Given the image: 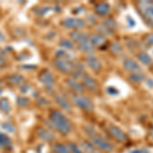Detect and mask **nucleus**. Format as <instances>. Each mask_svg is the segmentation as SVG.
<instances>
[{"mask_svg": "<svg viewBox=\"0 0 153 153\" xmlns=\"http://www.w3.org/2000/svg\"><path fill=\"white\" fill-rule=\"evenodd\" d=\"M50 123L61 134H68L71 131V122L58 110H53L50 113Z\"/></svg>", "mask_w": 153, "mask_h": 153, "instance_id": "f257e3e1", "label": "nucleus"}, {"mask_svg": "<svg viewBox=\"0 0 153 153\" xmlns=\"http://www.w3.org/2000/svg\"><path fill=\"white\" fill-rule=\"evenodd\" d=\"M71 39L74 42H76L78 48L80 49L84 53H92L94 51L95 47L93 46V44L91 43L90 38L80 32H73L71 34Z\"/></svg>", "mask_w": 153, "mask_h": 153, "instance_id": "f03ea898", "label": "nucleus"}, {"mask_svg": "<svg viewBox=\"0 0 153 153\" xmlns=\"http://www.w3.org/2000/svg\"><path fill=\"white\" fill-rule=\"evenodd\" d=\"M71 98H73L74 103L78 107H80L81 109L86 110V111H92L94 109V104H93L91 99H89L87 96L76 93V94H73Z\"/></svg>", "mask_w": 153, "mask_h": 153, "instance_id": "7ed1b4c3", "label": "nucleus"}, {"mask_svg": "<svg viewBox=\"0 0 153 153\" xmlns=\"http://www.w3.org/2000/svg\"><path fill=\"white\" fill-rule=\"evenodd\" d=\"M139 6L143 18L146 19L147 24L153 27V2L142 1L139 3Z\"/></svg>", "mask_w": 153, "mask_h": 153, "instance_id": "20e7f679", "label": "nucleus"}, {"mask_svg": "<svg viewBox=\"0 0 153 153\" xmlns=\"http://www.w3.org/2000/svg\"><path fill=\"white\" fill-rule=\"evenodd\" d=\"M90 140L95 147H97L98 149L102 150V151L109 152V151H112L113 150V145L111 144V143L106 141L105 139L101 138L100 136L92 135V136H90Z\"/></svg>", "mask_w": 153, "mask_h": 153, "instance_id": "39448f33", "label": "nucleus"}, {"mask_svg": "<svg viewBox=\"0 0 153 153\" xmlns=\"http://www.w3.org/2000/svg\"><path fill=\"white\" fill-rule=\"evenodd\" d=\"M108 132L110 133V135H111L117 142L125 143L128 141L127 134H126L122 129H120L118 127H117V126L109 125L108 126Z\"/></svg>", "mask_w": 153, "mask_h": 153, "instance_id": "423d86ee", "label": "nucleus"}, {"mask_svg": "<svg viewBox=\"0 0 153 153\" xmlns=\"http://www.w3.org/2000/svg\"><path fill=\"white\" fill-rule=\"evenodd\" d=\"M63 26L68 29H81L86 26V23L81 19L76 18H68L63 21Z\"/></svg>", "mask_w": 153, "mask_h": 153, "instance_id": "0eeeda50", "label": "nucleus"}, {"mask_svg": "<svg viewBox=\"0 0 153 153\" xmlns=\"http://www.w3.org/2000/svg\"><path fill=\"white\" fill-rule=\"evenodd\" d=\"M54 65L55 68H57L58 71H62L65 74H68L71 71L73 70V65H71V61L66 60V59H63V58H56L54 60Z\"/></svg>", "mask_w": 153, "mask_h": 153, "instance_id": "6e6552de", "label": "nucleus"}, {"mask_svg": "<svg viewBox=\"0 0 153 153\" xmlns=\"http://www.w3.org/2000/svg\"><path fill=\"white\" fill-rule=\"evenodd\" d=\"M39 79L42 83L44 84V86H46V88H52L54 86V78L52 74L48 71H42L39 76Z\"/></svg>", "mask_w": 153, "mask_h": 153, "instance_id": "1a4fd4ad", "label": "nucleus"}, {"mask_svg": "<svg viewBox=\"0 0 153 153\" xmlns=\"http://www.w3.org/2000/svg\"><path fill=\"white\" fill-rule=\"evenodd\" d=\"M82 85L89 90H96L98 88V83L93 76L89 75H84L82 76Z\"/></svg>", "mask_w": 153, "mask_h": 153, "instance_id": "9d476101", "label": "nucleus"}, {"mask_svg": "<svg viewBox=\"0 0 153 153\" xmlns=\"http://www.w3.org/2000/svg\"><path fill=\"white\" fill-rule=\"evenodd\" d=\"M66 84H68V86L71 89H73L74 91L78 92V94H81V93H83L84 90H85V88H84V86L82 85V84L79 83L78 81H76V79H74V78L66 79Z\"/></svg>", "mask_w": 153, "mask_h": 153, "instance_id": "9b49d317", "label": "nucleus"}, {"mask_svg": "<svg viewBox=\"0 0 153 153\" xmlns=\"http://www.w3.org/2000/svg\"><path fill=\"white\" fill-rule=\"evenodd\" d=\"M55 102L57 103L59 107H61L63 110H70L71 109V104L68 102V100L63 96L62 94H55L54 96Z\"/></svg>", "mask_w": 153, "mask_h": 153, "instance_id": "f8f14e48", "label": "nucleus"}, {"mask_svg": "<svg viewBox=\"0 0 153 153\" xmlns=\"http://www.w3.org/2000/svg\"><path fill=\"white\" fill-rule=\"evenodd\" d=\"M86 61H87L88 65L90 66V68L94 71H98L101 70V62L99 61V59L97 57H95L94 55H89L87 58H86Z\"/></svg>", "mask_w": 153, "mask_h": 153, "instance_id": "ddd939ff", "label": "nucleus"}, {"mask_svg": "<svg viewBox=\"0 0 153 153\" xmlns=\"http://www.w3.org/2000/svg\"><path fill=\"white\" fill-rule=\"evenodd\" d=\"M124 68H125V70L132 71V73H134V71H139L140 70H141L140 65L132 58L126 59V60L124 61Z\"/></svg>", "mask_w": 153, "mask_h": 153, "instance_id": "4468645a", "label": "nucleus"}, {"mask_svg": "<svg viewBox=\"0 0 153 153\" xmlns=\"http://www.w3.org/2000/svg\"><path fill=\"white\" fill-rule=\"evenodd\" d=\"M38 135H39V137L45 142H51L55 139V135H54L51 131L46 130V129H40L38 132Z\"/></svg>", "mask_w": 153, "mask_h": 153, "instance_id": "2eb2a0df", "label": "nucleus"}, {"mask_svg": "<svg viewBox=\"0 0 153 153\" xmlns=\"http://www.w3.org/2000/svg\"><path fill=\"white\" fill-rule=\"evenodd\" d=\"M90 38L91 43L93 44V46H98V47H102L103 45H105L106 43V39L103 37L101 34H96V35H92Z\"/></svg>", "mask_w": 153, "mask_h": 153, "instance_id": "dca6fc26", "label": "nucleus"}, {"mask_svg": "<svg viewBox=\"0 0 153 153\" xmlns=\"http://www.w3.org/2000/svg\"><path fill=\"white\" fill-rule=\"evenodd\" d=\"M95 11H96V13L99 14V16H106V14L109 13L110 7L107 3L102 2V3H99L95 6Z\"/></svg>", "mask_w": 153, "mask_h": 153, "instance_id": "f3484780", "label": "nucleus"}, {"mask_svg": "<svg viewBox=\"0 0 153 153\" xmlns=\"http://www.w3.org/2000/svg\"><path fill=\"white\" fill-rule=\"evenodd\" d=\"M8 81L10 82V84L16 86H22L25 84L24 76L21 75H11L10 76H8Z\"/></svg>", "mask_w": 153, "mask_h": 153, "instance_id": "a211bd4d", "label": "nucleus"}, {"mask_svg": "<svg viewBox=\"0 0 153 153\" xmlns=\"http://www.w3.org/2000/svg\"><path fill=\"white\" fill-rule=\"evenodd\" d=\"M81 149H83L85 152L87 153H97V149L92 143L88 142V141H84L81 144Z\"/></svg>", "mask_w": 153, "mask_h": 153, "instance_id": "6ab92c4d", "label": "nucleus"}, {"mask_svg": "<svg viewBox=\"0 0 153 153\" xmlns=\"http://www.w3.org/2000/svg\"><path fill=\"white\" fill-rule=\"evenodd\" d=\"M53 150L55 153H71L68 145L61 144V143H57V144L54 145Z\"/></svg>", "mask_w": 153, "mask_h": 153, "instance_id": "aec40b11", "label": "nucleus"}, {"mask_svg": "<svg viewBox=\"0 0 153 153\" xmlns=\"http://www.w3.org/2000/svg\"><path fill=\"white\" fill-rule=\"evenodd\" d=\"M137 57L139 58V60L143 62L144 65H150L152 63V58L146 52H139L137 54Z\"/></svg>", "mask_w": 153, "mask_h": 153, "instance_id": "412c9836", "label": "nucleus"}, {"mask_svg": "<svg viewBox=\"0 0 153 153\" xmlns=\"http://www.w3.org/2000/svg\"><path fill=\"white\" fill-rule=\"evenodd\" d=\"M129 79L131 80V82L133 83H141L143 80L145 79L144 74H137V73H133L132 75H130Z\"/></svg>", "mask_w": 153, "mask_h": 153, "instance_id": "4be33fe9", "label": "nucleus"}, {"mask_svg": "<svg viewBox=\"0 0 153 153\" xmlns=\"http://www.w3.org/2000/svg\"><path fill=\"white\" fill-rule=\"evenodd\" d=\"M10 144V139L5 134L0 133V147H8Z\"/></svg>", "mask_w": 153, "mask_h": 153, "instance_id": "5701e85b", "label": "nucleus"}, {"mask_svg": "<svg viewBox=\"0 0 153 153\" xmlns=\"http://www.w3.org/2000/svg\"><path fill=\"white\" fill-rule=\"evenodd\" d=\"M0 109L3 112H8L10 110V105H9V102L6 98L0 99Z\"/></svg>", "mask_w": 153, "mask_h": 153, "instance_id": "b1692460", "label": "nucleus"}, {"mask_svg": "<svg viewBox=\"0 0 153 153\" xmlns=\"http://www.w3.org/2000/svg\"><path fill=\"white\" fill-rule=\"evenodd\" d=\"M115 25L117 24H115V22L113 21L112 19H107L104 21V25H103V27H105L106 29H108V30L111 31L112 29L115 28Z\"/></svg>", "mask_w": 153, "mask_h": 153, "instance_id": "393cba45", "label": "nucleus"}, {"mask_svg": "<svg viewBox=\"0 0 153 153\" xmlns=\"http://www.w3.org/2000/svg\"><path fill=\"white\" fill-rule=\"evenodd\" d=\"M2 128H3L6 132H9V133H11V134H13V133L16 132V128H14V126L10 124V123H3V124H2Z\"/></svg>", "mask_w": 153, "mask_h": 153, "instance_id": "a878e982", "label": "nucleus"}, {"mask_svg": "<svg viewBox=\"0 0 153 153\" xmlns=\"http://www.w3.org/2000/svg\"><path fill=\"white\" fill-rule=\"evenodd\" d=\"M16 104H18L19 107H25L29 104V99L27 97H19L18 100H16Z\"/></svg>", "mask_w": 153, "mask_h": 153, "instance_id": "bb28decb", "label": "nucleus"}, {"mask_svg": "<svg viewBox=\"0 0 153 153\" xmlns=\"http://www.w3.org/2000/svg\"><path fill=\"white\" fill-rule=\"evenodd\" d=\"M60 45L62 46L63 48H65V50H71V49H74V44L73 42L68 41V40H62L60 42Z\"/></svg>", "mask_w": 153, "mask_h": 153, "instance_id": "cd10ccee", "label": "nucleus"}, {"mask_svg": "<svg viewBox=\"0 0 153 153\" xmlns=\"http://www.w3.org/2000/svg\"><path fill=\"white\" fill-rule=\"evenodd\" d=\"M68 148H70L71 153H83L82 149L76 146V144H74V143H70V144H68Z\"/></svg>", "mask_w": 153, "mask_h": 153, "instance_id": "c85d7f7f", "label": "nucleus"}, {"mask_svg": "<svg viewBox=\"0 0 153 153\" xmlns=\"http://www.w3.org/2000/svg\"><path fill=\"white\" fill-rule=\"evenodd\" d=\"M145 43L149 46L153 45V34H149V35L145 37Z\"/></svg>", "mask_w": 153, "mask_h": 153, "instance_id": "c756f323", "label": "nucleus"}, {"mask_svg": "<svg viewBox=\"0 0 153 153\" xmlns=\"http://www.w3.org/2000/svg\"><path fill=\"white\" fill-rule=\"evenodd\" d=\"M106 91H107V93H108V94H110V95H117L118 94L117 89H115L113 87H108L107 89H106Z\"/></svg>", "mask_w": 153, "mask_h": 153, "instance_id": "7c9ffc66", "label": "nucleus"}, {"mask_svg": "<svg viewBox=\"0 0 153 153\" xmlns=\"http://www.w3.org/2000/svg\"><path fill=\"white\" fill-rule=\"evenodd\" d=\"M130 153H149L147 149H145V148H141V149H135L133 150V151H131Z\"/></svg>", "mask_w": 153, "mask_h": 153, "instance_id": "2f4dec72", "label": "nucleus"}, {"mask_svg": "<svg viewBox=\"0 0 153 153\" xmlns=\"http://www.w3.org/2000/svg\"><path fill=\"white\" fill-rule=\"evenodd\" d=\"M112 49H113V51H117V52H118V51H120V46L118 45L117 43H114V44H112Z\"/></svg>", "mask_w": 153, "mask_h": 153, "instance_id": "473e14b6", "label": "nucleus"}, {"mask_svg": "<svg viewBox=\"0 0 153 153\" xmlns=\"http://www.w3.org/2000/svg\"><path fill=\"white\" fill-rule=\"evenodd\" d=\"M128 22H129V24L131 25V27H134L135 25H136V23H135V21L134 19H133L132 18H131V16H128Z\"/></svg>", "mask_w": 153, "mask_h": 153, "instance_id": "72a5a7b5", "label": "nucleus"}, {"mask_svg": "<svg viewBox=\"0 0 153 153\" xmlns=\"http://www.w3.org/2000/svg\"><path fill=\"white\" fill-rule=\"evenodd\" d=\"M4 65H5V60H4L3 57L0 56V68H3Z\"/></svg>", "mask_w": 153, "mask_h": 153, "instance_id": "f704fd0d", "label": "nucleus"}, {"mask_svg": "<svg viewBox=\"0 0 153 153\" xmlns=\"http://www.w3.org/2000/svg\"><path fill=\"white\" fill-rule=\"evenodd\" d=\"M149 137L151 138V140L153 141V130L150 131V133H149Z\"/></svg>", "mask_w": 153, "mask_h": 153, "instance_id": "c9c22d12", "label": "nucleus"}, {"mask_svg": "<svg viewBox=\"0 0 153 153\" xmlns=\"http://www.w3.org/2000/svg\"><path fill=\"white\" fill-rule=\"evenodd\" d=\"M4 54H5V53H4V51L2 50L1 48H0V56H1V57H3V56H4Z\"/></svg>", "mask_w": 153, "mask_h": 153, "instance_id": "e433bc0d", "label": "nucleus"}, {"mask_svg": "<svg viewBox=\"0 0 153 153\" xmlns=\"http://www.w3.org/2000/svg\"><path fill=\"white\" fill-rule=\"evenodd\" d=\"M148 82H149V86H150V87H152V86H153V81L152 80H148Z\"/></svg>", "mask_w": 153, "mask_h": 153, "instance_id": "4c0bfd02", "label": "nucleus"}, {"mask_svg": "<svg viewBox=\"0 0 153 153\" xmlns=\"http://www.w3.org/2000/svg\"><path fill=\"white\" fill-rule=\"evenodd\" d=\"M0 94H1V89H0Z\"/></svg>", "mask_w": 153, "mask_h": 153, "instance_id": "58836bf2", "label": "nucleus"}]
</instances>
